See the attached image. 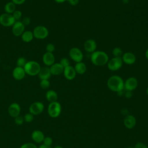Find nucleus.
<instances>
[{"instance_id":"nucleus-21","label":"nucleus","mask_w":148,"mask_h":148,"mask_svg":"<svg viewBox=\"0 0 148 148\" xmlns=\"http://www.w3.org/2000/svg\"><path fill=\"white\" fill-rule=\"evenodd\" d=\"M51 75L50 68L46 66L40 68V70L38 73L40 80H48L50 77Z\"/></svg>"},{"instance_id":"nucleus-31","label":"nucleus","mask_w":148,"mask_h":148,"mask_svg":"<svg viewBox=\"0 0 148 148\" xmlns=\"http://www.w3.org/2000/svg\"><path fill=\"white\" fill-rule=\"evenodd\" d=\"M60 64L64 67V68L70 65V62H69V60L66 58H62L61 60Z\"/></svg>"},{"instance_id":"nucleus-26","label":"nucleus","mask_w":148,"mask_h":148,"mask_svg":"<svg viewBox=\"0 0 148 148\" xmlns=\"http://www.w3.org/2000/svg\"><path fill=\"white\" fill-rule=\"evenodd\" d=\"M112 54L114 56V57H121L123 55V51L120 47H116L113 50Z\"/></svg>"},{"instance_id":"nucleus-12","label":"nucleus","mask_w":148,"mask_h":148,"mask_svg":"<svg viewBox=\"0 0 148 148\" xmlns=\"http://www.w3.org/2000/svg\"><path fill=\"white\" fill-rule=\"evenodd\" d=\"M24 28L25 26L23 25L22 22H15L12 27V33L16 36H20L24 32Z\"/></svg>"},{"instance_id":"nucleus-15","label":"nucleus","mask_w":148,"mask_h":148,"mask_svg":"<svg viewBox=\"0 0 148 148\" xmlns=\"http://www.w3.org/2000/svg\"><path fill=\"white\" fill-rule=\"evenodd\" d=\"M45 135L42 131L39 130H36L31 133V139L36 143H40L43 142L45 138Z\"/></svg>"},{"instance_id":"nucleus-16","label":"nucleus","mask_w":148,"mask_h":148,"mask_svg":"<svg viewBox=\"0 0 148 148\" xmlns=\"http://www.w3.org/2000/svg\"><path fill=\"white\" fill-rule=\"evenodd\" d=\"M64 75L65 77L69 80H73L76 77V72L75 70L74 67L69 65L67 67L64 68V72H63Z\"/></svg>"},{"instance_id":"nucleus-35","label":"nucleus","mask_w":148,"mask_h":148,"mask_svg":"<svg viewBox=\"0 0 148 148\" xmlns=\"http://www.w3.org/2000/svg\"><path fill=\"white\" fill-rule=\"evenodd\" d=\"M46 50L47 51V52L49 53H52L55 50V46L52 43H49L46 47Z\"/></svg>"},{"instance_id":"nucleus-42","label":"nucleus","mask_w":148,"mask_h":148,"mask_svg":"<svg viewBox=\"0 0 148 148\" xmlns=\"http://www.w3.org/2000/svg\"><path fill=\"white\" fill-rule=\"evenodd\" d=\"M57 3H63L65 1H67V0H54Z\"/></svg>"},{"instance_id":"nucleus-33","label":"nucleus","mask_w":148,"mask_h":148,"mask_svg":"<svg viewBox=\"0 0 148 148\" xmlns=\"http://www.w3.org/2000/svg\"><path fill=\"white\" fill-rule=\"evenodd\" d=\"M24 120V118L21 116H18L14 118V123L18 125H21L23 124Z\"/></svg>"},{"instance_id":"nucleus-27","label":"nucleus","mask_w":148,"mask_h":148,"mask_svg":"<svg viewBox=\"0 0 148 148\" xmlns=\"http://www.w3.org/2000/svg\"><path fill=\"white\" fill-rule=\"evenodd\" d=\"M27 62V60H26V59L25 58H24V57H20L17 60V66L24 68Z\"/></svg>"},{"instance_id":"nucleus-43","label":"nucleus","mask_w":148,"mask_h":148,"mask_svg":"<svg viewBox=\"0 0 148 148\" xmlns=\"http://www.w3.org/2000/svg\"><path fill=\"white\" fill-rule=\"evenodd\" d=\"M145 56H146V58L148 60V48H147V50H146V52H145Z\"/></svg>"},{"instance_id":"nucleus-32","label":"nucleus","mask_w":148,"mask_h":148,"mask_svg":"<svg viewBox=\"0 0 148 148\" xmlns=\"http://www.w3.org/2000/svg\"><path fill=\"white\" fill-rule=\"evenodd\" d=\"M20 148H38L37 146L32 143L28 142V143H25L22 145Z\"/></svg>"},{"instance_id":"nucleus-47","label":"nucleus","mask_w":148,"mask_h":148,"mask_svg":"<svg viewBox=\"0 0 148 148\" xmlns=\"http://www.w3.org/2000/svg\"></svg>"},{"instance_id":"nucleus-18","label":"nucleus","mask_w":148,"mask_h":148,"mask_svg":"<svg viewBox=\"0 0 148 148\" xmlns=\"http://www.w3.org/2000/svg\"><path fill=\"white\" fill-rule=\"evenodd\" d=\"M13 77L18 80L23 79L25 75V72L24 68L17 66L13 71Z\"/></svg>"},{"instance_id":"nucleus-20","label":"nucleus","mask_w":148,"mask_h":148,"mask_svg":"<svg viewBox=\"0 0 148 148\" xmlns=\"http://www.w3.org/2000/svg\"><path fill=\"white\" fill-rule=\"evenodd\" d=\"M64 67L60 63H54L50 67V70L51 75H59L63 73Z\"/></svg>"},{"instance_id":"nucleus-8","label":"nucleus","mask_w":148,"mask_h":148,"mask_svg":"<svg viewBox=\"0 0 148 148\" xmlns=\"http://www.w3.org/2000/svg\"><path fill=\"white\" fill-rule=\"evenodd\" d=\"M70 58L76 62H81L83 58V54L81 50L77 47H72L69 52Z\"/></svg>"},{"instance_id":"nucleus-14","label":"nucleus","mask_w":148,"mask_h":148,"mask_svg":"<svg viewBox=\"0 0 148 148\" xmlns=\"http://www.w3.org/2000/svg\"><path fill=\"white\" fill-rule=\"evenodd\" d=\"M123 62L127 65L134 64L136 61L135 55L131 52H126L122 55Z\"/></svg>"},{"instance_id":"nucleus-17","label":"nucleus","mask_w":148,"mask_h":148,"mask_svg":"<svg viewBox=\"0 0 148 148\" xmlns=\"http://www.w3.org/2000/svg\"><path fill=\"white\" fill-rule=\"evenodd\" d=\"M83 46L85 51L92 53L96 51L97 43L93 39H88L84 42Z\"/></svg>"},{"instance_id":"nucleus-1","label":"nucleus","mask_w":148,"mask_h":148,"mask_svg":"<svg viewBox=\"0 0 148 148\" xmlns=\"http://www.w3.org/2000/svg\"><path fill=\"white\" fill-rule=\"evenodd\" d=\"M124 80L118 75L110 76L107 81V86L111 91L120 92L124 89Z\"/></svg>"},{"instance_id":"nucleus-39","label":"nucleus","mask_w":148,"mask_h":148,"mask_svg":"<svg viewBox=\"0 0 148 148\" xmlns=\"http://www.w3.org/2000/svg\"><path fill=\"white\" fill-rule=\"evenodd\" d=\"M25 0H12V2H13L15 5H21L23 4Z\"/></svg>"},{"instance_id":"nucleus-19","label":"nucleus","mask_w":148,"mask_h":148,"mask_svg":"<svg viewBox=\"0 0 148 148\" xmlns=\"http://www.w3.org/2000/svg\"><path fill=\"white\" fill-rule=\"evenodd\" d=\"M43 61L47 66H51L55 62V57L52 53L46 52L43 56Z\"/></svg>"},{"instance_id":"nucleus-34","label":"nucleus","mask_w":148,"mask_h":148,"mask_svg":"<svg viewBox=\"0 0 148 148\" xmlns=\"http://www.w3.org/2000/svg\"><path fill=\"white\" fill-rule=\"evenodd\" d=\"M21 15H22V13L20 10H15L13 13L12 16L14 17V18L15 19V20H18L21 18Z\"/></svg>"},{"instance_id":"nucleus-38","label":"nucleus","mask_w":148,"mask_h":148,"mask_svg":"<svg viewBox=\"0 0 148 148\" xmlns=\"http://www.w3.org/2000/svg\"><path fill=\"white\" fill-rule=\"evenodd\" d=\"M69 3L72 6H75L78 4L79 0H67Z\"/></svg>"},{"instance_id":"nucleus-7","label":"nucleus","mask_w":148,"mask_h":148,"mask_svg":"<svg viewBox=\"0 0 148 148\" xmlns=\"http://www.w3.org/2000/svg\"><path fill=\"white\" fill-rule=\"evenodd\" d=\"M44 104L40 101L33 102L29 107V112L34 115H38L42 113L44 110Z\"/></svg>"},{"instance_id":"nucleus-36","label":"nucleus","mask_w":148,"mask_h":148,"mask_svg":"<svg viewBox=\"0 0 148 148\" xmlns=\"http://www.w3.org/2000/svg\"><path fill=\"white\" fill-rule=\"evenodd\" d=\"M134 148H148V147L142 142H138L135 144Z\"/></svg>"},{"instance_id":"nucleus-37","label":"nucleus","mask_w":148,"mask_h":148,"mask_svg":"<svg viewBox=\"0 0 148 148\" xmlns=\"http://www.w3.org/2000/svg\"><path fill=\"white\" fill-rule=\"evenodd\" d=\"M22 23L23 24V25L24 26H26V25H28L30 23H31V20L29 17H24L23 19V21H21Z\"/></svg>"},{"instance_id":"nucleus-2","label":"nucleus","mask_w":148,"mask_h":148,"mask_svg":"<svg viewBox=\"0 0 148 148\" xmlns=\"http://www.w3.org/2000/svg\"><path fill=\"white\" fill-rule=\"evenodd\" d=\"M90 59L92 63L96 66H103L109 61L108 54L103 51H95L92 53Z\"/></svg>"},{"instance_id":"nucleus-28","label":"nucleus","mask_w":148,"mask_h":148,"mask_svg":"<svg viewBox=\"0 0 148 148\" xmlns=\"http://www.w3.org/2000/svg\"><path fill=\"white\" fill-rule=\"evenodd\" d=\"M23 118L24 121H25L26 123H31L34 120V115L29 112L26 113Z\"/></svg>"},{"instance_id":"nucleus-45","label":"nucleus","mask_w":148,"mask_h":148,"mask_svg":"<svg viewBox=\"0 0 148 148\" xmlns=\"http://www.w3.org/2000/svg\"><path fill=\"white\" fill-rule=\"evenodd\" d=\"M146 94H147V95L148 96V86H147V87L146 88Z\"/></svg>"},{"instance_id":"nucleus-24","label":"nucleus","mask_w":148,"mask_h":148,"mask_svg":"<svg viewBox=\"0 0 148 148\" xmlns=\"http://www.w3.org/2000/svg\"><path fill=\"white\" fill-rule=\"evenodd\" d=\"M34 38L33 32L30 31H24L21 35L22 40L25 42H31Z\"/></svg>"},{"instance_id":"nucleus-22","label":"nucleus","mask_w":148,"mask_h":148,"mask_svg":"<svg viewBox=\"0 0 148 148\" xmlns=\"http://www.w3.org/2000/svg\"><path fill=\"white\" fill-rule=\"evenodd\" d=\"M46 98L49 102L57 101L58 94L54 90H50L46 93Z\"/></svg>"},{"instance_id":"nucleus-4","label":"nucleus","mask_w":148,"mask_h":148,"mask_svg":"<svg viewBox=\"0 0 148 148\" xmlns=\"http://www.w3.org/2000/svg\"><path fill=\"white\" fill-rule=\"evenodd\" d=\"M61 112V105L57 102H50L47 108V113L50 117L52 118L58 117Z\"/></svg>"},{"instance_id":"nucleus-6","label":"nucleus","mask_w":148,"mask_h":148,"mask_svg":"<svg viewBox=\"0 0 148 148\" xmlns=\"http://www.w3.org/2000/svg\"><path fill=\"white\" fill-rule=\"evenodd\" d=\"M33 34L35 38L39 39H43L48 36L49 31L46 27L42 25H39L34 28Z\"/></svg>"},{"instance_id":"nucleus-11","label":"nucleus","mask_w":148,"mask_h":148,"mask_svg":"<svg viewBox=\"0 0 148 148\" xmlns=\"http://www.w3.org/2000/svg\"><path fill=\"white\" fill-rule=\"evenodd\" d=\"M20 112L21 107L18 103L14 102L9 105L8 108V113L10 117L15 118L20 115Z\"/></svg>"},{"instance_id":"nucleus-29","label":"nucleus","mask_w":148,"mask_h":148,"mask_svg":"<svg viewBox=\"0 0 148 148\" xmlns=\"http://www.w3.org/2000/svg\"><path fill=\"white\" fill-rule=\"evenodd\" d=\"M40 86L43 89H47L50 86V82L49 80H41L40 82Z\"/></svg>"},{"instance_id":"nucleus-3","label":"nucleus","mask_w":148,"mask_h":148,"mask_svg":"<svg viewBox=\"0 0 148 148\" xmlns=\"http://www.w3.org/2000/svg\"><path fill=\"white\" fill-rule=\"evenodd\" d=\"M39 64L34 61H28L24 67L25 73L30 76H35L38 75L40 70Z\"/></svg>"},{"instance_id":"nucleus-41","label":"nucleus","mask_w":148,"mask_h":148,"mask_svg":"<svg viewBox=\"0 0 148 148\" xmlns=\"http://www.w3.org/2000/svg\"><path fill=\"white\" fill-rule=\"evenodd\" d=\"M131 91H127V92H125V97L127 98H130L131 96Z\"/></svg>"},{"instance_id":"nucleus-10","label":"nucleus","mask_w":148,"mask_h":148,"mask_svg":"<svg viewBox=\"0 0 148 148\" xmlns=\"http://www.w3.org/2000/svg\"><path fill=\"white\" fill-rule=\"evenodd\" d=\"M138 80L134 77H128L124 83V88L126 91H132L135 90L138 86Z\"/></svg>"},{"instance_id":"nucleus-5","label":"nucleus","mask_w":148,"mask_h":148,"mask_svg":"<svg viewBox=\"0 0 148 148\" xmlns=\"http://www.w3.org/2000/svg\"><path fill=\"white\" fill-rule=\"evenodd\" d=\"M123 63L121 57H113L108 61L107 63L108 68L112 71H116L121 68Z\"/></svg>"},{"instance_id":"nucleus-40","label":"nucleus","mask_w":148,"mask_h":148,"mask_svg":"<svg viewBox=\"0 0 148 148\" xmlns=\"http://www.w3.org/2000/svg\"><path fill=\"white\" fill-rule=\"evenodd\" d=\"M38 148H52L51 146H46L44 144H42L41 145L39 146V147H38Z\"/></svg>"},{"instance_id":"nucleus-44","label":"nucleus","mask_w":148,"mask_h":148,"mask_svg":"<svg viewBox=\"0 0 148 148\" xmlns=\"http://www.w3.org/2000/svg\"><path fill=\"white\" fill-rule=\"evenodd\" d=\"M54 148H64V147H62V146H55Z\"/></svg>"},{"instance_id":"nucleus-9","label":"nucleus","mask_w":148,"mask_h":148,"mask_svg":"<svg viewBox=\"0 0 148 148\" xmlns=\"http://www.w3.org/2000/svg\"><path fill=\"white\" fill-rule=\"evenodd\" d=\"M15 22V19L10 14L3 13L0 16V24L4 27L12 26Z\"/></svg>"},{"instance_id":"nucleus-13","label":"nucleus","mask_w":148,"mask_h":148,"mask_svg":"<svg viewBox=\"0 0 148 148\" xmlns=\"http://www.w3.org/2000/svg\"><path fill=\"white\" fill-rule=\"evenodd\" d=\"M124 126L128 129L133 128L136 124V118L131 114H128L125 117L123 120Z\"/></svg>"},{"instance_id":"nucleus-25","label":"nucleus","mask_w":148,"mask_h":148,"mask_svg":"<svg viewBox=\"0 0 148 148\" xmlns=\"http://www.w3.org/2000/svg\"><path fill=\"white\" fill-rule=\"evenodd\" d=\"M4 9H5V10L6 11V13L11 14V13H13L15 11L16 6L13 2H8L5 5Z\"/></svg>"},{"instance_id":"nucleus-46","label":"nucleus","mask_w":148,"mask_h":148,"mask_svg":"<svg viewBox=\"0 0 148 148\" xmlns=\"http://www.w3.org/2000/svg\"><path fill=\"white\" fill-rule=\"evenodd\" d=\"M127 148H134V147H128Z\"/></svg>"},{"instance_id":"nucleus-23","label":"nucleus","mask_w":148,"mask_h":148,"mask_svg":"<svg viewBox=\"0 0 148 148\" xmlns=\"http://www.w3.org/2000/svg\"><path fill=\"white\" fill-rule=\"evenodd\" d=\"M74 68L76 73H78L80 75L84 74L87 70V67L86 64L82 61L79 62H76V64L74 66Z\"/></svg>"},{"instance_id":"nucleus-30","label":"nucleus","mask_w":148,"mask_h":148,"mask_svg":"<svg viewBox=\"0 0 148 148\" xmlns=\"http://www.w3.org/2000/svg\"><path fill=\"white\" fill-rule=\"evenodd\" d=\"M53 139L50 137V136H45L43 141V144L46 145V146H51V145L53 144Z\"/></svg>"}]
</instances>
